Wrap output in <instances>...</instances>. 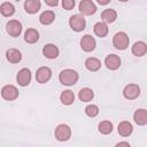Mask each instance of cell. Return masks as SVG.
I'll use <instances>...</instances> for the list:
<instances>
[{"mask_svg":"<svg viewBox=\"0 0 147 147\" xmlns=\"http://www.w3.org/2000/svg\"><path fill=\"white\" fill-rule=\"evenodd\" d=\"M59 80L62 85H65V86H71L74 84L77 83L78 80V74L77 71L72 70V69H65V70H62L60 72V76H59Z\"/></svg>","mask_w":147,"mask_h":147,"instance_id":"6da1fadb","label":"cell"},{"mask_svg":"<svg viewBox=\"0 0 147 147\" xmlns=\"http://www.w3.org/2000/svg\"><path fill=\"white\" fill-rule=\"evenodd\" d=\"M129 42H130V39L125 32H117L113 38L114 47L117 49H121V51L125 49L129 46Z\"/></svg>","mask_w":147,"mask_h":147,"instance_id":"7a4b0ae2","label":"cell"},{"mask_svg":"<svg viewBox=\"0 0 147 147\" xmlns=\"http://www.w3.org/2000/svg\"><path fill=\"white\" fill-rule=\"evenodd\" d=\"M55 138L59 141H67L71 137V129L67 124H60L55 129Z\"/></svg>","mask_w":147,"mask_h":147,"instance_id":"3957f363","label":"cell"},{"mask_svg":"<svg viewBox=\"0 0 147 147\" xmlns=\"http://www.w3.org/2000/svg\"><path fill=\"white\" fill-rule=\"evenodd\" d=\"M69 25L74 31L79 32V31H83L85 29L86 22H85V18L82 15H72L69 18Z\"/></svg>","mask_w":147,"mask_h":147,"instance_id":"277c9868","label":"cell"},{"mask_svg":"<svg viewBox=\"0 0 147 147\" xmlns=\"http://www.w3.org/2000/svg\"><path fill=\"white\" fill-rule=\"evenodd\" d=\"M7 33L11 37H18L22 32V24L17 20H11L6 24Z\"/></svg>","mask_w":147,"mask_h":147,"instance_id":"5b68a950","label":"cell"},{"mask_svg":"<svg viewBox=\"0 0 147 147\" xmlns=\"http://www.w3.org/2000/svg\"><path fill=\"white\" fill-rule=\"evenodd\" d=\"M1 96L7 101H13V100L17 99L18 91L14 85H6L1 90Z\"/></svg>","mask_w":147,"mask_h":147,"instance_id":"8992f818","label":"cell"},{"mask_svg":"<svg viewBox=\"0 0 147 147\" xmlns=\"http://www.w3.org/2000/svg\"><path fill=\"white\" fill-rule=\"evenodd\" d=\"M139 94H140V87L137 84H129L125 86L123 91V95L127 100H134L139 96Z\"/></svg>","mask_w":147,"mask_h":147,"instance_id":"52a82bcc","label":"cell"},{"mask_svg":"<svg viewBox=\"0 0 147 147\" xmlns=\"http://www.w3.org/2000/svg\"><path fill=\"white\" fill-rule=\"evenodd\" d=\"M51 77H52V70L48 67H40L36 72V79L40 84L48 82Z\"/></svg>","mask_w":147,"mask_h":147,"instance_id":"ba28073f","label":"cell"},{"mask_svg":"<svg viewBox=\"0 0 147 147\" xmlns=\"http://www.w3.org/2000/svg\"><path fill=\"white\" fill-rule=\"evenodd\" d=\"M79 11L83 15H92L96 11V6L92 0H82L79 2Z\"/></svg>","mask_w":147,"mask_h":147,"instance_id":"9c48e42d","label":"cell"},{"mask_svg":"<svg viewBox=\"0 0 147 147\" xmlns=\"http://www.w3.org/2000/svg\"><path fill=\"white\" fill-rule=\"evenodd\" d=\"M95 45H96L95 39L90 34H85L80 39V47L85 52H92L95 48Z\"/></svg>","mask_w":147,"mask_h":147,"instance_id":"30bf717a","label":"cell"},{"mask_svg":"<svg viewBox=\"0 0 147 147\" xmlns=\"http://www.w3.org/2000/svg\"><path fill=\"white\" fill-rule=\"evenodd\" d=\"M16 79H17L18 85H21V86H26V85H29V83L31 82V72H30V70H29L28 68L21 69V70L18 71V74H17Z\"/></svg>","mask_w":147,"mask_h":147,"instance_id":"8fae6325","label":"cell"},{"mask_svg":"<svg viewBox=\"0 0 147 147\" xmlns=\"http://www.w3.org/2000/svg\"><path fill=\"white\" fill-rule=\"evenodd\" d=\"M105 64H106V67H107L108 69H110V70H116V69H118L119 65H121V59H119L117 55H115V54H110V55H108V56L105 59Z\"/></svg>","mask_w":147,"mask_h":147,"instance_id":"7c38bea8","label":"cell"},{"mask_svg":"<svg viewBox=\"0 0 147 147\" xmlns=\"http://www.w3.org/2000/svg\"><path fill=\"white\" fill-rule=\"evenodd\" d=\"M42 54L47 59H56L59 56V48L54 44H47L42 48Z\"/></svg>","mask_w":147,"mask_h":147,"instance_id":"4fadbf2b","label":"cell"},{"mask_svg":"<svg viewBox=\"0 0 147 147\" xmlns=\"http://www.w3.org/2000/svg\"><path fill=\"white\" fill-rule=\"evenodd\" d=\"M41 7L40 0H25L24 2V9L29 14H36Z\"/></svg>","mask_w":147,"mask_h":147,"instance_id":"5bb4252c","label":"cell"},{"mask_svg":"<svg viewBox=\"0 0 147 147\" xmlns=\"http://www.w3.org/2000/svg\"><path fill=\"white\" fill-rule=\"evenodd\" d=\"M133 119L138 125L147 124V110L146 109H137L133 114Z\"/></svg>","mask_w":147,"mask_h":147,"instance_id":"9a60e30c","label":"cell"},{"mask_svg":"<svg viewBox=\"0 0 147 147\" xmlns=\"http://www.w3.org/2000/svg\"><path fill=\"white\" fill-rule=\"evenodd\" d=\"M117 131H118V133H119L122 137H129V136L132 133V131H133V126H132V124H131L130 122L123 121V122H121V123L118 124Z\"/></svg>","mask_w":147,"mask_h":147,"instance_id":"2e32d148","label":"cell"},{"mask_svg":"<svg viewBox=\"0 0 147 147\" xmlns=\"http://www.w3.org/2000/svg\"><path fill=\"white\" fill-rule=\"evenodd\" d=\"M6 57L10 63H18L22 59V54L16 48H9L6 52Z\"/></svg>","mask_w":147,"mask_h":147,"instance_id":"e0dca14e","label":"cell"},{"mask_svg":"<svg viewBox=\"0 0 147 147\" xmlns=\"http://www.w3.org/2000/svg\"><path fill=\"white\" fill-rule=\"evenodd\" d=\"M38 39H39V32H38L36 29L30 28V29H28V30L25 31V33H24V40H25L26 42H29V44H34V42L38 41Z\"/></svg>","mask_w":147,"mask_h":147,"instance_id":"ac0fdd59","label":"cell"},{"mask_svg":"<svg viewBox=\"0 0 147 147\" xmlns=\"http://www.w3.org/2000/svg\"><path fill=\"white\" fill-rule=\"evenodd\" d=\"M54 20H55V14H54V11H52V10H45V11L41 13V15L39 16V21H40V23L44 24V25H49V24H52V23L54 22Z\"/></svg>","mask_w":147,"mask_h":147,"instance_id":"d6986e66","label":"cell"},{"mask_svg":"<svg viewBox=\"0 0 147 147\" xmlns=\"http://www.w3.org/2000/svg\"><path fill=\"white\" fill-rule=\"evenodd\" d=\"M132 53L136 56H144L147 53V45L144 41H137L132 46Z\"/></svg>","mask_w":147,"mask_h":147,"instance_id":"ffe728a7","label":"cell"},{"mask_svg":"<svg viewBox=\"0 0 147 147\" xmlns=\"http://www.w3.org/2000/svg\"><path fill=\"white\" fill-rule=\"evenodd\" d=\"M93 30H94V33L98 37H100V38H103V37H106L108 34V26H107V24L105 22H98V23H95Z\"/></svg>","mask_w":147,"mask_h":147,"instance_id":"44dd1931","label":"cell"},{"mask_svg":"<svg viewBox=\"0 0 147 147\" xmlns=\"http://www.w3.org/2000/svg\"><path fill=\"white\" fill-rule=\"evenodd\" d=\"M101 18L105 23H113L116 18H117V13L114 10V9H105L101 14Z\"/></svg>","mask_w":147,"mask_h":147,"instance_id":"7402d4cb","label":"cell"},{"mask_svg":"<svg viewBox=\"0 0 147 147\" xmlns=\"http://www.w3.org/2000/svg\"><path fill=\"white\" fill-rule=\"evenodd\" d=\"M85 67L90 71H98L101 68V62L96 57H88L85 61Z\"/></svg>","mask_w":147,"mask_h":147,"instance_id":"603a6c76","label":"cell"},{"mask_svg":"<svg viewBox=\"0 0 147 147\" xmlns=\"http://www.w3.org/2000/svg\"><path fill=\"white\" fill-rule=\"evenodd\" d=\"M60 100H61V102H62L63 105L69 106V105H71V103L75 101V94H74V92L70 91V90L63 91V92L61 93V95H60Z\"/></svg>","mask_w":147,"mask_h":147,"instance_id":"cb8c5ba5","label":"cell"},{"mask_svg":"<svg viewBox=\"0 0 147 147\" xmlns=\"http://www.w3.org/2000/svg\"><path fill=\"white\" fill-rule=\"evenodd\" d=\"M78 96H79L80 101H83V102H88V101H91V100L93 99L94 92H93L91 88H88V87H84V88H82V90L79 91Z\"/></svg>","mask_w":147,"mask_h":147,"instance_id":"d4e9b609","label":"cell"},{"mask_svg":"<svg viewBox=\"0 0 147 147\" xmlns=\"http://www.w3.org/2000/svg\"><path fill=\"white\" fill-rule=\"evenodd\" d=\"M0 13L6 16V17H9L11 16L14 13H15V7L13 3L10 2H3L1 6H0Z\"/></svg>","mask_w":147,"mask_h":147,"instance_id":"484cf974","label":"cell"},{"mask_svg":"<svg viewBox=\"0 0 147 147\" xmlns=\"http://www.w3.org/2000/svg\"><path fill=\"white\" fill-rule=\"evenodd\" d=\"M113 131V124L109 121H102L99 124V132L102 134H109Z\"/></svg>","mask_w":147,"mask_h":147,"instance_id":"4316f807","label":"cell"},{"mask_svg":"<svg viewBox=\"0 0 147 147\" xmlns=\"http://www.w3.org/2000/svg\"><path fill=\"white\" fill-rule=\"evenodd\" d=\"M85 114L90 117H95L98 114H99V108L98 106L95 105H88L86 108H85Z\"/></svg>","mask_w":147,"mask_h":147,"instance_id":"83f0119b","label":"cell"},{"mask_svg":"<svg viewBox=\"0 0 147 147\" xmlns=\"http://www.w3.org/2000/svg\"><path fill=\"white\" fill-rule=\"evenodd\" d=\"M62 7L65 10H71L75 7V0H62Z\"/></svg>","mask_w":147,"mask_h":147,"instance_id":"f1b7e54d","label":"cell"},{"mask_svg":"<svg viewBox=\"0 0 147 147\" xmlns=\"http://www.w3.org/2000/svg\"><path fill=\"white\" fill-rule=\"evenodd\" d=\"M45 3L49 7H56L59 5V0H45Z\"/></svg>","mask_w":147,"mask_h":147,"instance_id":"f546056e","label":"cell"},{"mask_svg":"<svg viewBox=\"0 0 147 147\" xmlns=\"http://www.w3.org/2000/svg\"><path fill=\"white\" fill-rule=\"evenodd\" d=\"M96 1H98V3H100V5H102V6L110 2V0H96Z\"/></svg>","mask_w":147,"mask_h":147,"instance_id":"4dcf8cb0","label":"cell"},{"mask_svg":"<svg viewBox=\"0 0 147 147\" xmlns=\"http://www.w3.org/2000/svg\"><path fill=\"white\" fill-rule=\"evenodd\" d=\"M116 146H117V147H119V146H126V147H130V144H129V142H118V144H116Z\"/></svg>","mask_w":147,"mask_h":147,"instance_id":"1f68e13d","label":"cell"},{"mask_svg":"<svg viewBox=\"0 0 147 147\" xmlns=\"http://www.w3.org/2000/svg\"><path fill=\"white\" fill-rule=\"evenodd\" d=\"M118 1H122V2H125V1H129V0H118Z\"/></svg>","mask_w":147,"mask_h":147,"instance_id":"d6a6232c","label":"cell"}]
</instances>
